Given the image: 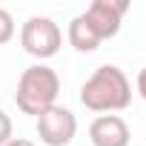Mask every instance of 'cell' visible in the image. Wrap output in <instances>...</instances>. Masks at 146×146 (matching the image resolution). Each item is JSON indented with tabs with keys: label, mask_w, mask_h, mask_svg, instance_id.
Masks as SVG:
<instances>
[{
	"label": "cell",
	"mask_w": 146,
	"mask_h": 146,
	"mask_svg": "<svg viewBox=\"0 0 146 146\" xmlns=\"http://www.w3.org/2000/svg\"><path fill=\"white\" fill-rule=\"evenodd\" d=\"M80 103L92 112L112 115L132 103V83L117 66H98L80 86Z\"/></svg>",
	"instance_id": "obj_1"
},
{
	"label": "cell",
	"mask_w": 146,
	"mask_h": 146,
	"mask_svg": "<svg viewBox=\"0 0 146 146\" xmlns=\"http://www.w3.org/2000/svg\"><path fill=\"white\" fill-rule=\"evenodd\" d=\"M60 95V78L57 72L43 66V63H35L29 69H23V75L17 80V92H15V103L23 115H32L37 117L40 112H46L49 106H54Z\"/></svg>",
	"instance_id": "obj_2"
},
{
	"label": "cell",
	"mask_w": 146,
	"mask_h": 146,
	"mask_svg": "<svg viewBox=\"0 0 146 146\" xmlns=\"http://www.w3.org/2000/svg\"><path fill=\"white\" fill-rule=\"evenodd\" d=\"M20 43L23 49L32 54V57H54L60 52V43H63V35H60V26L52 20V17H29L20 29Z\"/></svg>",
	"instance_id": "obj_3"
},
{
	"label": "cell",
	"mask_w": 146,
	"mask_h": 146,
	"mask_svg": "<svg viewBox=\"0 0 146 146\" xmlns=\"http://www.w3.org/2000/svg\"><path fill=\"white\" fill-rule=\"evenodd\" d=\"M78 135V117L66 106H49L37 115V137L46 146H69Z\"/></svg>",
	"instance_id": "obj_4"
},
{
	"label": "cell",
	"mask_w": 146,
	"mask_h": 146,
	"mask_svg": "<svg viewBox=\"0 0 146 146\" xmlns=\"http://www.w3.org/2000/svg\"><path fill=\"white\" fill-rule=\"evenodd\" d=\"M126 12H129L126 0H95V3H89V9L83 12V17L92 23L98 37L106 40V37H115L120 32V23H123Z\"/></svg>",
	"instance_id": "obj_5"
},
{
	"label": "cell",
	"mask_w": 146,
	"mask_h": 146,
	"mask_svg": "<svg viewBox=\"0 0 146 146\" xmlns=\"http://www.w3.org/2000/svg\"><path fill=\"white\" fill-rule=\"evenodd\" d=\"M89 140L92 146H129L132 135L120 115H100L89 126Z\"/></svg>",
	"instance_id": "obj_6"
},
{
	"label": "cell",
	"mask_w": 146,
	"mask_h": 146,
	"mask_svg": "<svg viewBox=\"0 0 146 146\" xmlns=\"http://www.w3.org/2000/svg\"><path fill=\"white\" fill-rule=\"evenodd\" d=\"M69 43L75 46L78 52L89 54V52H95V49L100 46V37H98V32L92 29V23H89L83 15H78L75 20L69 23Z\"/></svg>",
	"instance_id": "obj_7"
},
{
	"label": "cell",
	"mask_w": 146,
	"mask_h": 146,
	"mask_svg": "<svg viewBox=\"0 0 146 146\" xmlns=\"http://www.w3.org/2000/svg\"><path fill=\"white\" fill-rule=\"evenodd\" d=\"M12 37H15V17H12L3 6H0V46L9 43Z\"/></svg>",
	"instance_id": "obj_8"
},
{
	"label": "cell",
	"mask_w": 146,
	"mask_h": 146,
	"mask_svg": "<svg viewBox=\"0 0 146 146\" xmlns=\"http://www.w3.org/2000/svg\"><path fill=\"white\" fill-rule=\"evenodd\" d=\"M12 140V117L0 109V146H6Z\"/></svg>",
	"instance_id": "obj_9"
},
{
	"label": "cell",
	"mask_w": 146,
	"mask_h": 146,
	"mask_svg": "<svg viewBox=\"0 0 146 146\" xmlns=\"http://www.w3.org/2000/svg\"><path fill=\"white\" fill-rule=\"evenodd\" d=\"M137 95H140V98L146 100V66H143V69L137 72Z\"/></svg>",
	"instance_id": "obj_10"
},
{
	"label": "cell",
	"mask_w": 146,
	"mask_h": 146,
	"mask_svg": "<svg viewBox=\"0 0 146 146\" xmlns=\"http://www.w3.org/2000/svg\"><path fill=\"white\" fill-rule=\"evenodd\" d=\"M6 146H35V143H32V140H26V137H12Z\"/></svg>",
	"instance_id": "obj_11"
}]
</instances>
